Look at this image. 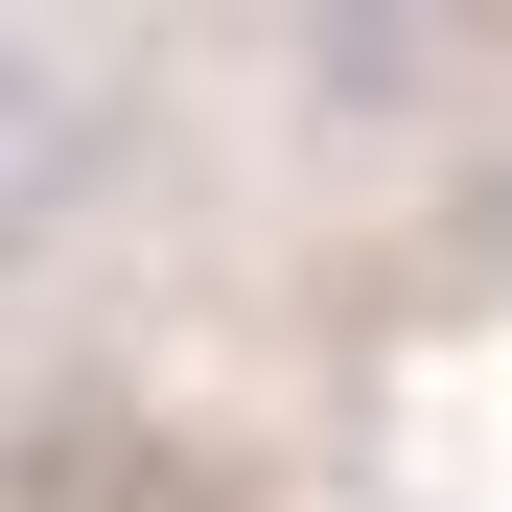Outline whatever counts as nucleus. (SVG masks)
Instances as JSON below:
<instances>
[{"label": "nucleus", "instance_id": "nucleus-1", "mask_svg": "<svg viewBox=\"0 0 512 512\" xmlns=\"http://www.w3.org/2000/svg\"><path fill=\"white\" fill-rule=\"evenodd\" d=\"M117 163H140V117H117V70L47 24V0H0V280H47L70 233L117 210Z\"/></svg>", "mask_w": 512, "mask_h": 512}]
</instances>
